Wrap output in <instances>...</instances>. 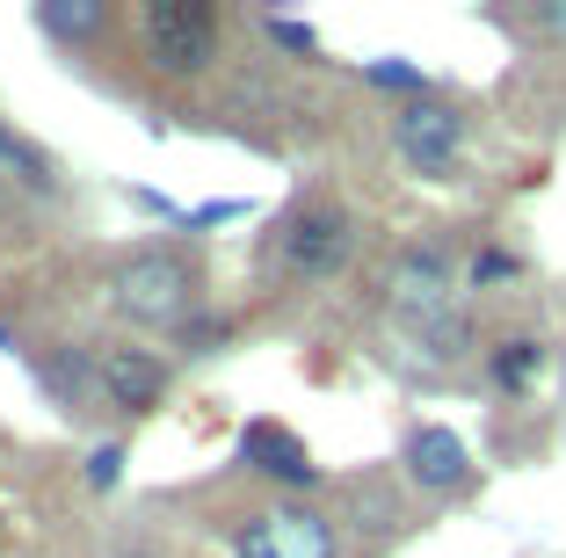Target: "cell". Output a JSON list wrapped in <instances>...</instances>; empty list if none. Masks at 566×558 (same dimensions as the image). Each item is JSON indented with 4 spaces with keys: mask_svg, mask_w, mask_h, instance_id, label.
<instances>
[{
    "mask_svg": "<svg viewBox=\"0 0 566 558\" xmlns=\"http://www.w3.org/2000/svg\"><path fill=\"white\" fill-rule=\"evenodd\" d=\"M109 305H117L132 327H189V313H197V269L182 262V254H167V246H146V254H132V262L117 269V283H109Z\"/></svg>",
    "mask_w": 566,
    "mask_h": 558,
    "instance_id": "6da1fadb",
    "label": "cell"
},
{
    "mask_svg": "<svg viewBox=\"0 0 566 558\" xmlns=\"http://www.w3.org/2000/svg\"><path fill=\"white\" fill-rule=\"evenodd\" d=\"M465 138H472V116L458 109V102L421 95V102H400V109H392V152H400L421 181L458 175V167H465Z\"/></svg>",
    "mask_w": 566,
    "mask_h": 558,
    "instance_id": "7a4b0ae2",
    "label": "cell"
},
{
    "mask_svg": "<svg viewBox=\"0 0 566 558\" xmlns=\"http://www.w3.org/2000/svg\"><path fill=\"white\" fill-rule=\"evenodd\" d=\"M138 36H146V59L160 73H203L218 44V8H203V0H153L138 15Z\"/></svg>",
    "mask_w": 566,
    "mask_h": 558,
    "instance_id": "3957f363",
    "label": "cell"
},
{
    "mask_svg": "<svg viewBox=\"0 0 566 558\" xmlns=\"http://www.w3.org/2000/svg\"><path fill=\"white\" fill-rule=\"evenodd\" d=\"M349 246H356V218L334 197H313V203H298V211L283 218V246L276 254H283L291 276L319 283V276H334V269L349 262Z\"/></svg>",
    "mask_w": 566,
    "mask_h": 558,
    "instance_id": "277c9868",
    "label": "cell"
},
{
    "mask_svg": "<svg viewBox=\"0 0 566 558\" xmlns=\"http://www.w3.org/2000/svg\"><path fill=\"white\" fill-rule=\"evenodd\" d=\"M233 558H342V544H334V523L313 508H298V501H283V508H262L240 523L233 537Z\"/></svg>",
    "mask_w": 566,
    "mask_h": 558,
    "instance_id": "5b68a950",
    "label": "cell"
},
{
    "mask_svg": "<svg viewBox=\"0 0 566 558\" xmlns=\"http://www.w3.org/2000/svg\"><path fill=\"white\" fill-rule=\"evenodd\" d=\"M385 291H392V313L415 334H436L443 319H458L450 313V254L443 246H407L392 262V276H385Z\"/></svg>",
    "mask_w": 566,
    "mask_h": 558,
    "instance_id": "8992f818",
    "label": "cell"
},
{
    "mask_svg": "<svg viewBox=\"0 0 566 558\" xmlns=\"http://www.w3.org/2000/svg\"><path fill=\"white\" fill-rule=\"evenodd\" d=\"M400 464H407V478H415L421 493H465L472 486V450H465V435H458V428H443V421L407 428Z\"/></svg>",
    "mask_w": 566,
    "mask_h": 558,
    "instance_id": "52a82bcc",
    "label": "cell"
},
{
    "mask_svg": "<svg viewBox=\"0 0 566 558\" xmlns=\"http://www.w3.org/2000/svg\"><path fill=\"white\" fill-rule=\"evenodd\" d=\"M95 370H102V399L117 413H146V407H160V392H167V362L153 356V348H102Z\"/></svg>",
    "mask_w": 566,
    "mask_h": 558,
    "instance_id": "ba28073f",
    "label": "cell"
},
{
    "mask_svg": "<svg viewBox=\"0 0 566 558\" xmlns=\"http://www.w3.org/2000/svg\"><path fill=\"white\" fill-rule=\"evenodd\" d=\"M240 457L254 464V472H269L276 486H319V464H313V450L291 435V428H276V421H254L248 435H240Z\"/></svg>",
    "mask_w": 566,
    "mask_h": 558,
    "instance_id": "9c48e42d",
    "label": "cell"
},
{
    "mask_svg": "<svg viewBox=\"0 0 566 558\" xmlns=\"http://www.w3.org/2000/svg\"><path fill=\"white\" fill-rule=\"evenodd\" d=\"M537 378H545V341H537V334H509V341L486 348V385H494V392L523 399Z\"/></svg>",
    "mask_w": 566,
    "mask_h": 558,
    "instance_id": "30bf717a",
    "label": "cell"
},
{
    "mask_svg": "<svg viewBox=\"0 0 566 558\" xmlns=\"http://www.w3.org/2000/svg\"><path fill=\"white\" fill-rule=\"evenodd\" d=\"M36 30L44 36H59V44H95L102 30H109V8H102V0H44V8H36Z\"/></svg>",
    "mask_w": 566,
    "mask_h": 558,
    "instance_id": "8fae6325",
    "label": "cell"
},
{
    "mask_svg": "<svg viewBox=\"0 0 566 558\" xmlns=\"http://www.w3.org/2000/svg\"><path fill=\"white\" fill-rule=\"evenodd\" d=\"M0 167H8V175H15L22 189H36V197L51 189V160H44V152L30 146V138H15L8 124H0Z\"/></svg>",
    "mask_w": 566,
    "mask_h": 558,
    "instance_id": "7c38bea8",
    "label": "cell"
},
{
    "mask_svg": "<svg viewBox=\"0 0 566 558\" xmlns=\"http://www.w3.org/2000/svg\"><path fill=\"white\" fill-rule=\"evenodd\" d=\"M364 81H370V87H392V95H407V102L429 95V73L407 66V59H378V66H364Z\"/></svg>",
    "mask_w": 566,
    "mask_h": 558,
    "instance_id": "4fadbf2b",
    "label": "cell"
},
{
    "mask_svg": "<svg viewBox=\"0 0 566 558\" xmlns=\"http://www.w3.org/2000/svg\"><path fill=\"white\" fill-rule=\"evenodd\" d=\"M516 276H523V262L509 254V246H480V254H472V269H465L472 291H494V283H516Z\"/></svg>",
    "mask_w": 566,
    "mask_h": 558,
    "instance_id": "5bb4252c",
    "label": "cell"
},
{
    "mask_svg": "<svg viewBox=\"0 0 566 558\" xmlns=\"http://www.w3.org/2000/svg\"><path fill=\"white\" fill-rule=\"evenodd\" d=\"M262 36L276 51H291V59H313V51H319V30H313V22H291V15H262Z\"/></svg>",
    "mask_w": 566,
    "mask_h": 558,
    "instance_id": "9a60e30c",
    "label": "cell"
},
{
    "mask_svg": "<svg viewBox=\"0 0 566 558\" xmlns=\"http://www.w3.org/2000/svg\"><path fill=\"white\" fill-rule=\"evenodd\" d=\"M226 334H233V319H226V313H189V327H182V348L211 356V348H226Z\"/></svg>",
    "mask_w": 566,
    "mask_h": 558,
    "instance_id": "2e32d148",
    "label": "cell"
},
{
    "mask_svg": "<svg viewBox=\"0 0 566 558\" xmlns=\"http://www.w3.org/2000/svg\"><path fill=\"white\" fill-rule=\"evenodd\" d=\"M117 478H124V450H117V443H102L95 457H87V486H95V493H109Z\"/></svg>",
    "mask_w": 566,
    "mask_h": 558,
    "instance_id": "e0dca14e",
    "label": "cell"
},
{
    "mask_svg": "<svg viewBox=\"0 0 566 558\" xmlns=\"http://www.w3.org/2000/svg\"><path fill=\"white\" fill-rule=\"evenodd\" d=\"M523 30L545 36V44H566V0H552V8H531V15H523Z\"/></svg>",
    "mask_w": 566,
    "mask_h": 558,
    "instance_id": "ac0fdd59",
    "label": "cell"
},
{
    "mask_svg": "<svg viewBox=\"0 0 566 558\" xmlns=\"http://www.w3.org/2000/svg\"><path fill=\"white\" fill-rule=\"evenodd\" d=\"M109 558H153V551H109Z\"/></svg>",
    "mask_w": 566,
    "mask_h": 558,
    "instance_id": "d6986e66",
    "label": "cell"
}]
</instances>
